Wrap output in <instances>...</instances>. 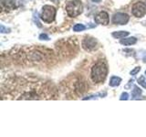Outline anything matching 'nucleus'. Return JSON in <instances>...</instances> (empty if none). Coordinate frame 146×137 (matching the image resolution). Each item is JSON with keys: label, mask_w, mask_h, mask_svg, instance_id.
Wrapping results in <instances>:
<instances>
[{"label": "nucleus", "mask_w": 146, "mask_h": 137, "mask_svg": "<svg viewBox=\"0 0 146 137\" xmlns=\"http://www.w3.org/2000/svg\"><path fill=\"white\" fill-rule=\"evenodd\" d=\"M108 74V68L103 62H98L91 68V79L95 83L104 81Z\"/></svg>", "instance_id": "f257e3e1"}, {"label": "nucleus", "mask_w": 146, "mask_h": 137, "mask_svg": "<svg viewBox=\"0 0 146 137\" xmlns=\"http://www.w3.org/2000/svg\"><path fill=\"white\" fill-rule=\"evenodd\" d=\"M66 11L68 17H76L83 11V5L80 0H70L66 5Z\"/></svg>", "instance_id": "f03ea898"}, {"label": "nucleus", "mask_w": 146, "mask_h": 137, "mask_svg": "<svg viewBox=\"0 0 146 137\" xmlns=\"http://www.w3.org/2000/svg\"><path fill=\"white\" fill-rule=\"evenodd\" d=\"M55 17H56V9L54 7L49 5H46L43 7L40 14V18L44 22L51 23L55 19Z\"/></svg>", "instance_id": "7ed1b4c3"}, {"label": "nucleus", "mask_w": 146, "mask_h": 137, "mask_svg": "<svg viewBox=\"0 0 146 137\" xmlns=\"http://www.w3.org/2000/svg\"><path fill=\"white\" fill-rule=\"evenodd\" d=\"M132 15L136 17H143L146 15V4L143 2H137L131 8Z\"/></svg>", "instance_id": "20e7f679"}, {"label": "nucleus", "mask_w": 146, "mask_h": 137, "mask_svg": "<svg viewBox=\"0 0 146 137\" xmlns=\"http://www.w3.org/2000/svg\"><path fill=\"white\" fill-rule=\"evenodd\" d=\"M98 46V41L94 38H90V37H86V38L82 40V48H83L87 51H91V50L95 49Z\"/></svg>", "instance_id": "39448f33"}, {"label": "nucleus", "mask_w": 146, "mask_h": 137, "mask_svg": "<svg viewBox=\"0 0 146 137\" xmlns=\"http://www.w3.org/2000/svg\"><path fill=\"white\" fill-rule=\"evenodd\" d=\"M130 17L125 13H115L112 17V22L116 25H125L129 21Z\"/></svg>", "instance_id": "423d86ee"}, {"label": "nucleus", "mask_w": 146, "mask_h": 137, "mask_svg": "<svg viewBox=\"0 0 146 137\" xmlns=\"http://www.w3.org/2000/svg\"><path fill=\"white\" fill-rule=\"evenodd\" d=\"M95 22L99 25H103V26H107L110 22V18L109 15L107 12L102 11L98 13L95 17Z\"/></svg>", "instance_id": "0eeeda50"}, {"label": "nucleus", "mask_w": 146, "mask_h": 137, "mask_svg": "<svg viewBox=\"0 0 146 137\" xmlns=\"http://www.w3.org/2000/svg\"><path fill=\"white\" fill-rule=\"evenodd\" d=\"M137 42V39L134 37H131V38H124L123 39L121 40V44L124 46H131L134 45Z\"/></svg>", "instance_id": "6e6552de"}, {"label": "nucleus", "mask_w": 146, "mask_h": 137, "mask_svg": "<svg viewBox=\"0 0 146 137\" xmlns=\"http://www.w3.org/2000/svg\"><path fill=\"white\" fill-rule=\"evenodd\" d=\"M129 32L128 31H116V32H113L111 34L113 38L115 39H124L125 37L129 36Z\"/></svg>", "instance_id": "1a4fd4ad"}, {"label": "nucleus", "mask_w": 146, "mask_h": 137, "mask_svg": "<svg viewBox=\"0 0 146 137\" xmlns=\"http://www.w3.org/2000/svg\"><path fill=\"white\" fill-rule=\"evenodd\" d=\"M121 79L120 77L113 76V77H111V80H110V86L111 87H117L121 84Z\"/></svg>", "instance_id": "9d476101"}, {"label": "nucleus", "mask_w": 146, "mask_h": 137, "mask_svg": "<svg viewBox=\"0 0 146 137\" xmlns=\"http://www.w3.org/2000/svg\"><path fill=\"white\" fill-rule=\"evenodd\" d=\"M1 3L3 7H6L7 8H13L15 7L16 0H1Z\"/></svg>", "instance_id": "9b49d317"}, {"label": "nucleus", "mask_w": 146, "mask_h": 137, "mask_svg": "<svg viewBox=\"0 0 146 137\" xmlns=\"http://www.w3.org/2000/svg\"><path fill=\"white\" fill-rule=\"evenodd\" d=\"M86 29V27L82 24H76L74 27H73V30L76 32H80V31H83Z\"/></svg>", "instance_id": "f8f14e48"}, {"label": "nucleus", "mask_w": 146, "mask_h": 137, "mask_svg": "<svg viewBox=\"0 0 146 137\" xmlns=\"http://www.w3.org/2000/svg\"><path fill=\"white\" fill-rule=\"evenodd\" d=\"M141 94V90L138 88L137 86H135L134 90H132V96H133V97H139V95Z\"/></svg>", "instance_id": "ddd939ff"}, {"label": "nucleus", "mask_w": 146, "mask_h": 137, "mask_svg": "<svg viewBox=\"0 0 146 137\" xmlns=\"http://www.w3.org/2000/svg\"><path fill=\"white\" fill-rule=\"evenodd\" d=\"M138 82H139V84H141V85H143V88H146V84L144 83V76H141L140 79L138 80Z\"/></svg>", "instance_id": "4468645a"}, {"label": "nucleus", "mask_w": 146, "mask_h": 137, "mask_svg": "<svg viewBox=\"0 0 146 137\" xmlns=\"http://www.w3.org/2000/svg\"><path fill=\"white\" fill-rule=\"evenodd\" d=\"M140 70H141V67H136L133 70L131 71V75H136Z\"/></svg>", "instance_id": "2eb2a0df"}, {"label": "nucleus", "mask_w": 146, "mask_h": 137, "mask_svg": "<svg viewBox=\"0 0 146 137\" xmlns=\"http://www.w3.org/2000/svg\"><path fill=\"white\" fill-rule=\"evenodd\" d=\"M129 99V94H128L127 92H123L122 94H121V98H120V100H128Z\"/></svg>", "instance_id": "dca6fc26"}, {"label": "nucleus", "mask_w": 146, "mask_h": 137, "mask_svg": "<svg viewBox=\"0 0 146 137\" xmlns=\"http://www.w3.org/2000/svg\"><path fill=\"white\" fill-rule=\"evenodd\" d=\"M39 39H46V40H48V37L47 35H45V34H42V35L39 36Z\"/></svg>", "instance_id": "f3484780"}, {"label": "nucleus", "mask_w": 146, "mask_h": 137, "mask_svg": "<svg viewBox=\"0 0 146 137\" xmlns=\"http://www.w3.org/2000/svg\"><path fill=\"white\" fill-rule=\"evenodd\" d=\"M91 1H93V2L98 3V2H100V1H102V0H91Z\"/></svg>", "instance_id": "a211bd4d"}, {"label": "nucleus", "mask_w": 146, "mask_h": 137, "mask_svg": "<svg viewBox=\"0 0 146 137\" xmlns=\"http://www.w3.org/2000/svg\"><path fill=\"white\" fill-rule=\"evenodd\" d=\"M145 75H146V70H145Z\"/></svg>", "instance_id": "6ab92c4d"}, {"label": "nucleus", "mask_w": 146, "mask_h": 137, "mask_svg": "<svg viewBox=\"0 0 146 137\" xmlns=\"http://www.w3.org/2000/svg\"><path fill=\"white\" fill-rule=\"evenodd\" d=\"M145 4H146V0H145Z\"/></svg>", "instance_id": "aec40b11"}]
</instances>
